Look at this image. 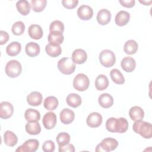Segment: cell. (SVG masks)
I'll return each mask as SVG.
<instances>
[{
  "instance_id": "cell-29",
  "label": "cell",
  "mask_w": 152,
  "mask_h": 152,
  "mask_svg": "<svg viewBox=\"0 0 152 152\" xmlns=\"http://www.w3.org/2000/svg\"><path fill=\"white\" fill-rule=\"evenodd\" d=\"M17 11L23 15H27L30 11V4L26 0L18 1L16 3Z\"/></svg>"
},
{
  "instance_id": "cell-11",
  "label": "cell",
  "mask_w": 152,
  "mask_h": 152,
  "mask_svg": "<svg viewBox=\"0 0 152 152\" xmlns=\"http://www.w3.org/2000/svg\"><path fill=\"white\" fill-rule=\"evenodd\" d=\"M77 15L82 20H89L93 16V10L88 5H82L77 10Z\"/></svg>"
},
{
  "instance_id": "cell-27",
  "label": "cell",
  "mask_w": 152,
  "mask_h": 152,
  "mask_svg": "<svg viewBox=\"0 0 152 152\" xmlns=\"http://www.w3.org/2000/svg\"><path fill=\"white\" fill-rule=\"evenodd\" d=\"M109 82L107 77L104 74H100L95 80V87L97 90L102 91L107 88Z\"/></svg>"
},
{
  "instance_id": "cell-4",
  "label": "cell",
  "mask_w": 152,
  "mask_h": 152,
  "mask_svg": "<svg viewBox=\"0 0 152 152\" xmlns=\"http://www.w3.org/2000/svg\"><path fill=\"white\" fill-rule=\"evenodd\" d=\"M5 71L6 74L10 78H16L22 72V66L20 62L17 60H11L7 62Z\"/></svg>"
},
{
  "instance_id": "cell-26",
  "label": "cell",
  "mask_w": 152,
  "mask_h": 152,
  "mask_svg": "<svg viewBox=\"0 0 152 152\" xmlns=\"http://www.w3.org/2000/svg\"><path fill=\"white\" fill-rule=\"evenodd\" d=\"M4 141L7 146L14 147L17 144L18 138L12 131H7L4 134Z\"/></svg>"
},
{
  "instance_id": "cell-9",
  "label": "cell",
  "mask_w": 152,
  "mask_h": 152,
  "mask_svg": "<svg viewBox=\"0 0 152 152\" xmlns=\"http://www.w3.org/2000/svg\"><path fill=\"white\" fill-rule=\"evenodd\" d=\"M56 116L54 112H47L43 117L42 123L46 129H52L53 128L56 124Z\"/></svg>"
},
{
  "instance_id": "cell-30",
  "label": "cell",
  "mask_w": 152,
  "mask_h": 152,
  "mask_svg": "<svg viewBox=\"0 0 152 152\" xmlns=\"http://www.w3.org/2000/svg\"><path fill=\"white\" fill-rule=\"evenodd\" d=\"M138 48V43L134 40H129L126 41L124 46V52L128 55L135 53Z\"/></svg>"
},
{
  "instance_id": "cell-6",
  "label": "cell",
  "mask_w": 152,
  "mask_h": 152,
  "mask_svg": "<svg viewBox=\"0 0 152 152\" xmlns=\"http://www.w3.org/2000/svg\"><path fill=\"white\" fill-rule=\"evenodd\" d=\"M118 145V142L116 139L110 137L106 138L96 146L95 151L97 152L112 151L115 150Z\"/></svg>"
},
{
  "instance_id": "cell-37",
  "label": "cell",
  "mask_w": 152,
  "mask_h": 152,
  "mask_svg": "<svg viewBox=\"0 0 152 152\" xmlns=\"http://www.w3.org/2000/svg\"><path fill=\"white\" fill-rule=\"evenodd\" d=\"M11 30L14 35H21L25 30V25L23 21H17L13 24Z\"/></svg>"
},
{
  "instance_id": "cell-41",
  "label": "cell",
  "mask_w": 152,
  "mask_h": 152,
  "mask_svg": "<svg viewBox=\"0 0 152 152\" xmlns=\"http://www.w3.org/2000/svg\"><path fill=\"white\" fill-rule=\"evenodd\" d=\"M59 152H74L75 147L74 145L71 144H68L63 146L59 147Z\"/></svg>"
},
{
  "instance_id": "cell-34",
  "label": "cell",
  "mask_w": 152,
  "mask_h": 152,
  "mask_svg": "<svg viewBox=\"0 0 152 152\" xmlns=\"http://www.w3.org/2000/svg\"><path fill=\"white\" fill-rule=\"evenodd\" d=\"M45 51L49 56L55 58L61 55L62 49L60 46H54L49 43L45 47Z\"/></svg>"
},
{
  "instance_id": "cell-21",
  "label": "cell",
  "mask_w": 152,
  "mask_h": 152,
  "mask_svg": "<svg viewBox=\"0 0 152 152\" xmlns=\"http://www.w3.org/2000/svg\"><path fill=\"white\" fill-rule=\"evenodd\" d=\"M98 102L100 106L104 109L109 108L113 104V97L109 93H103L100 95Z\"/></svg>"
},
{
  "instance_id": "cell-18",
  "label": "cell",
  "mask_w": 152,
  "mask_h": 152,
  "mask_svg": "<svg viewBox=\"0 0 152 152\" xmlns=\"http://www.w3.org/2000/svg\"><path fill=\"white\" fill-rule=\"evenodd\" d=\"M48 40L49 44L54 46H60L62 44L64 40V37L62 33L59 31H52L50 32Z\"/></svg>"
},
{
  "instance_id": "cell-8",
  "label": "cell",
  "mask_w": 152,
  "mask_h": 152,
  "mask_svg": "<svg viewBox=\"0 0 152 152\" xmlns=\"http://www.w3.org/2000/svg\"><path fill=\"white\" fill-rule=\"evenodd\" d=\"M39 147V142L36 139H28L21 145L19 146L15 151L19 152H34Z\"/></svg>"
},
{
  "instance_id": "cell-15",
  "label": "cell",
  "mask_w": 152,
  "mask_h": 152,
  "mask_svg": "<svg viewBox=\"0 0 152 152\" xmlns=\"http://www.w3.org/2000/svg\"><path fill=\"white\" fill-rule=\"evenodd\" d=\"M121 65L124 71L127 72H131L135 68L136 62L133 58L126 56L122 59Z\"/></svg>"
},
{
  "instance_id": "cell-19",
  "label": "cell",
  "mask_w": 152,
  "mask_h": 152,
  "mask_svg": "<svg viewBox=\"0 0 152 152\" xmlns=\"http://www.w3.org/2000/svg\"><path fill=\"white\" fill-rule=\"evenodd\" d=\"M43 96L39 91H32L27 96V102L30 106H39L42 102Z\"/></svg>"
},
{
  "instance_id": "cell-25",
  "label": "cell",
  "mask_w": 152,
  "mask_h": 152,
  "mask_svg": "<svg viewBox=\"0 0 152 152\" xmlns=\"http://www.w3.org/2000/svg\"><path fill=\"white\" fill-rule=\"evenodd\" d=\"M66 102L68 106L73 108H76L80 106L81 104L82 100L80 95L76 93L69 94L66 98Z\"/></svg>"
},
{
  "instance_id": "cell-13",
  "label": "cell",
  "mask_w": 152,
  "mask_h": 152,
  "mask_svg": "<svg viewBox=\"0 0 152 152\" xmlns=\"http://www.w3.org/2000/svg\"><path fill=\"white\" fill-rule=\"evenodd\" d=\"M71 59L75 64H83L87 61V54L84 50L77 49L72 52Z\"/></svg>"
},
{
  "instance_id": "cell-36",
  "label": "cell",
  "mask_w": 152,
  "mask_h": 152,
  "mask_svg": "<svg viewBox=\"0 0 152 152\" xmlns=\"http://www.w3.org/2000/svg\"><path fill=\"white\" fill-rule=\"evenodd\" d=\"M70 140H71L70 135L67 132H65L59 133L56 138V142H58L59 147L63 146L69 144Z\"/></svg>"
},
{
  "instance_id": "cell-38",
  "label": "cell",
  "mask_w": 152,
  "mask_h": 152,
  "mask_svg": "<svg viewBox=\"0 0 152 152\" xmlns=\"http://www.w3.org/2000/svg\"><path fill=\"white\" fill-rule=\"evenodd\" d=\"M50 32L59 31L62 33L64 31V25L62 22L59 20H55L52 21L49 26Z\"/></svg>"
},
{
  "instance_id": "cell-1",
  "label": "cell",
  "mask_w": 152,
  "mask_h": 152,
  "mask_svg": "<svg viewBox=\"0 0 152 152\" xmlns=\"http://www.w3.org/2000/svg\"><path fill=\"white\" fill-rule=\"evenodd\" d=\"M106 128L111 132L124 133L128 128V122L124 118H110L106 121Z\"/></svg>"
},
{
  "instance_id": "cell-12",
  "label": "cell",
  "mask_w": 152,
  "mask_h": 152,
  "mask_svg": "<svg viewBox=\"0 0 152 152\" xmlns=\"http://www.w3.org/2000/svg\"><path fill=\"white\" fill-rule=\"evenodd\" d=\"M103 118L98 112H92L88 115L86 119L87 125L91 128L99 127L102 123Z\"/></svg>"
},
{
  "instance_id": "cell-40",
  "label": "cell",
  "mask_w": 152,
  "mask_h": 152,
  "mask_svg": "<svg viewBox=\"0 0 152 152\" xmlns=\"http://www.w3.org/2000/svg\"><path fill=\"white\" fill-rule=\"evenodd\" d=\"M78 4L77 0H63L62 1V5L67 9L75 8Z\"/></svg>"
},
{
  "instance_id": "cell-23",
  "label": "cell",
  "mask_w": 152,
  "mask_h": 152,
  "mask_svg": "<svg viewBox=\"0 0 152 152\" xmlns=\"http://www.w3.org/2000/svg\"><path fill=\"white\" fill-rule=\"evenodd\" d=\"M25 128L26 132L30 135H37L41 132V126L38 121H27Z\"/></svg>"
},
{
  "instance_id": "cell-44",
  "label": "cell",
  "mask_w": 152,
  "mask_h": 152,
  "mask_svg": "<svg viewBox=\"0 0 152 152\" xmlns=\"http://www.w3.org/2000/svg\"><path fill=\"white\" fill-rule=\"evenodd\" d=\"M139 2L141 4H142L144 5H150L151 4L152 1H139Z\"/></svg>"
},
{
  "instance_id": "cell-14",
  "label": "cell",
  "mask_w": 152,
  "mask_h": 152,
  "mask_svg": "<svg viewBox=\"0 0 152 152\" xmlns=\"http://www.w3.org/2000/svg\"><path fill=\"white\" fill-rule=\"evenodd\" d=\"M74 118V112L68 108H64L60 112V120L65 125H68L72 122Z\"/></svg>"
},
{
  "instance_id": "cell-20",
  "label": "cell",
  "mask_w": 152,
  "mask_h": 152,
  "mask_svg": "<svg viewBox=\"0 0 152 152\" xmlns=\"http://www.w3.org/2000/svg\"><path fill=\"white\" fill-rule=\"evenodd\" d=\"M29 36L34 40L41 39L43 35V31L42 27L37 24H31L28 28Z\"/></svg>"
},
{
  "instance_id": "cell-42",
  "label": "cell",
  "mask_w": 152,
  "mask_h": 152,
  "mask_svg": "<svg viewBox=\"0 0 152 152\" xmlns=\"http://www.w3.org/2000/svg\"><path fill=\"white\" fill-rule=\"evenodd\" d=\"M10 36L7 31L1 30L0 31V45H3L6 43L9 40Z\"/></svg>"
},
{
  "instance_id": "cell-2",
  "label": "cell",
  "mask_w": 152,
  "mask_h": 152,
  "mask_svg": "<svg viewBox=\"0 0 152 152\" xmlns=\"http://www.w3.org/2000/svg\"><path fill=\"white\" fill-rule=\"evenodd\" d=\"M132 129L135 133L139 134L145 139H150L152 137V126L150 122L143 121L142 119L135 121Z\"/></svg>"
},
{
  "instance_id": "cell-7",
  "label": "cell",
  "mask_w": 152,
  "mask_h": 152,
  "mask_svg": "<svg viewBox=\"0 0 152 152\" xmlns=\"http://www.w3.org/2000/svg\"><path fill=\"white\" fill-rule=\"evenodd\" d=\"M90 80L88 77L83 73L78 74L73 80L74 88L79 91H86L89 87Z\"/></svg>"
},
{
  "instance_id": "cell-17",
  "label": "cell",
  "mask_w": 152,
  "mask_h": 152,
  "mask_svg": "<svg viewBox=\"0 0 152 152\" xmlns=\"http://www.w3.org/2000/svg\"><path fill=\"white\" fill-rule=\"evenodd\" d=\"M97 21L100 25L107 24L111 20V13L107 9H101L97 15Z\"/></svg>"
},
{
  "instance_id": "cell-43",
  "label": "cell",
  "mask_w": 152,
  "mask_h": 152,
  "mask_svg": "<svg viewBox=\"0 0 152 152\" xmlns=\"http://www.w3.org/2000/svg\"><path fill=\"white\" fill-rule=\"evenodd\" d=\"M119 2L122 6L126 8H132L135 4V1L134 0H121Z\"/></svg>"
},
{
  "instance_id": "cell-3",
  "label": "cell",
  "mask_w": 152,
  "mask_h": 152,
  "mask_svg": "<svg viewBox=\"0 0 152 152\" xmlns=\"http://www.w3.org/2000/svg\"><path fill=\"white\" fill-rule=\"evenodd\" d=\"M75 67V63L71 58L68 57L62 58L58 62V68L63 74L70 75L74 73Z\"/></svg>"
},
{
  "instance_id": "cell-22",
  "label": "cell",
  "mask_w": 152,
  "mask_h": 152,
  "mask_svg": "<svg viewBox=\"0 0 152 152\" xmlns=\"http://www.w3.org/2000/svg\"><path fill=\"white\" fill-rule=\"evenodd\" d=\"M40 51V46L35 42H29L25 47V52L30 57H35L37 56Z\"/></svg>"
},
{
  "instance_id": "cell-33",
  "label": "cell",
  "mask_w": 152,
  "mask_h": 152,
  "mask_svg": "<svg viewBox=\"0 0 152 152\" xmlns=\"http://www.w3.org/2000/svg\"><path fill=\"white\" fill-rule=\"evenodd\" d=\"M110 76L112 80L117 84H123L125 78L121 72L118 69H113L110 71Z\"/></svg>"
},
{
  "instance_id": "cell-35",
  "label": "cell",
  "mask_w": 152,
  "mask_h": 152,
  "mask_svg": "<svg viewBox=\"0 0 152 152\" xmlns=\"http://www.w3.org/2000/svg\"><path fill=\"white\" fill-rule=\"evenodd\" d=\"M46 0H31V7L32 10L36 12H42L46 7Z\"/></svg>"
},
{
  "instance_id": "cell-31",
  "label": "cell",
  "mask_w": 152,
  "mask_h": 152,
  "mask_svg": "<svg viewBox=\"0 0 152 152\" xmlns=\"http://www.w3.org/2000/svg\"><path fill=\"white\" fill-rule=\"evenodd\" d=\"M43 106L47 110H55L58 106V100L55 96H48L45 99Z\"/></svg>"
},
{
  "instance_id": "cell-16",
  "label": "cell",
  "mask_w": 152,
  "mask_h": 152,
  "mask_svg": "<svg viewBox=\"0 0 152 152\" xmlns=\"http://www.w3.org/2000/svg\"><path fill=\"white\" fill-rule=\"evenodd\" d=\"M130 20V14L125 11H119L115 18V21L117 26L122 27L128 24Z\"/></svg>"
},
{
  "instance_id": "cell-39",
  "label": "cell",
  "mask_w": 152,
  "mask_h": 152,
  "mask_svg": "<svg viewBox=\"0 0 152 152\" xmlns=\"http://www.w3.org/2000/svg\"><path fill=\"white\" fill-rule=\"evenodd\" d=\"M55 148V145L52 140H47L42 145V150L45 152H53Z\"/></svg>"
},
{
  "instance_id": "cell-10",
  "label": "cell",
  "mask_w": 152,
  "mask_h": 152,
  "mask_svg": "<svg viewBox=\"0 0 152 152\" xmlns=\"http://www.w3.org/2000/svg\"><path fill=\"white\" fill-rule=\"evenodd\" d=\"M14 112L12 104L8 102H2L0 103V117L7 119L12 116Z\"/></svg>"
},
{
  "instance_id": "cell-28",
  "label": "cell",
  "mask_w": 152,
  "mask_h": 152,
  "mask_svg": "<svg viewBox=\"0 0 152 152\" xmlns=\"http://www.w3.org/2000/svg\"><path fill=\"white\" fill-rule=\"evenodd\" d=\"M21 50V45L18 42L10 43L6 48V52L10 56H14L20 53Z\"/></svg>"
},
{
  "instance_id": "cell-32",
  "label": "cell",
  "mask_w": 152,
  "mask_h": 152,
  "mask_svg": "<svg viewBox=\"0 0 152 152\" xmlns=\"http://www.w3.org/2000/svg\"><path fill=\"white\" fill-rule=\"evenodd\" d=\"M24 117L27 121H38L40 119V114L38 110L32 108H29L25 111Z\"/></svg>"
},
{
  "instance_id": "cell-5",
  "label": "cell",
  "mask_w": 152,
  "mask_h": 152,
  "mask_svg": "<svg viewBox=\"0 0 152 152\" xmlns=\"http://www.w3.org/2000/svg\"><path fill=\"white\" fill-rule=\"evenodd\" d=\"M99 61L100 64L106 68H109L114 65L116 62V56L112 50L104 49L99 54Z\"/></svg>"
},
{
  "instance_id": "cell-24",
  "label": "cell",
  "mask_w": 152,
  "mask_h": 152,
  "mask_svg": "<svg viewBox=\"0 0 152 152\" xmlns=\"http://www.w3.org/2000/svg\"><path fill=\"white\" fill-rule=\"evenodd\" d=\"M129 115L132 121L141 120L144 118V112L141 107L134 106L129 109Z\"/></svg>"
}]
</instances>
